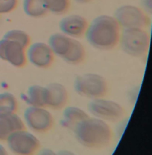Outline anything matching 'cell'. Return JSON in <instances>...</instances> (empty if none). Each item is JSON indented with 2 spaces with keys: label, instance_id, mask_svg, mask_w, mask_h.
Wrapping results in <instances>:
<instances>
[{
  "label": "cell",
  "instance_id": "obj_10",
  "mask_svg": "<svg viewBox=\"0 0 152 155\" xmlns=\"http://www.w3.org/2000/svg\"><path fill=\"white\" fill-rule=\"evenodd\" d=\"M27 59L34 66L40 68H48L52 65L54 54L49 45L37 42L31 44L26 52Z\"/></svg>",
  "mask_w": 152,
  "mask_h": 155
},
{
  "label": "cell",
  "instance_id": "obj_24",
  "mask_svg": "<svg viewBox=\"0 0 152 155\" xmlns=\"http://www.w3.org/2000/svg\"><path fill=\"white\" fill-rule=\"evenodd\" d=\"M142 4H143L144 7L147 9V10L151 12V0H142Z\"/></svg>",
  "mask_w": 152,
  "mask_h": 155
},
{
  "label": "cell",
  "instance_id": "obj_26",
  "mask_svg": "<svg viewBox=\"0 0 152 155\" xmlns=\"http://www.w3.org/2000/svg\"><path fill=\"white\" fill-rule=\"evenodd\" d=\"M0 155H8L6 148L0 143Z\"/></svg>",
  "mask_w": 152,
  "mask_h": 155
},
{
  "label": "cell",
  "instance_id": "obj_18",
  "mask_svg": "<svg viewBox=\"0 0 152 155\" xmlns=\"http://www.w3.org/2000/svg\"><path fill=\"white\" fill-rule=\"evenodd\" d=\"M23 8L28 16L33 18L42 17L48 12L45 0H24Z\"/></svg>",
  "mask_w": 152,
  "mask_h": 155
},
{
  "label": "cell",
  "instance_id": "obj_7",
  "mask_svg": "<svg viewBox=\"0 0 152 155\" xmlns=\"http://www.w3.org/2000/svg\"><path fill=\"white\" fill-rule=\"evenodd\" d=\"M23 120L25 127L37 133H46L54 125V117L45 107L28 106L24 111Z\"/></svg>",
  "mask_w": 152,
  "mask_h": 155
},
{
  "label": "cell",
  "instance_id": "obj_11",
  "mask_svg": "<svg viewBox=\"0 0 152 155\" xmlns=\"http://www.w3.org/2000/svg\"><path fill=\"white\" fill-rule=\"evenodd\" d=\"M68 101L66 88L59 82H51L44 87L45 107L52 110L64 108Z\"/></svg>",
  "mask_w": 152,
  "mask_h": 155
},
{
  "label": "cell",
  "instance_id": "obj_6",
  "mask_svg": "<svg viewBox=\"0 0 152 155\" xmlns=\"http://www.w3.org/2000/svg\"><path fill=\"white\" fill-rule=\"evenodd\" d=\"M87 110L92 116L106 122L119 121L125 113L123 107L119 103L104 97L90 100Z\"/></svg>",
  "mask_w": 152,
  "mask_h": 155
},
{
  "label": "cell",
  "instance_id": "obj_12",
  "mask_svg": "<svg viewBox=\"0 0 152 155\" xmlns=\"http://www.w3.org/2000/svg\"><path fill=\"white\" fill-rule=\"evenodd\" d=\"M89 24L87 20L78 15H71L63 18L59 23L62 33L71 38H80L86 34Z\"/></svg>",
  "mask_w": 152,
  "mask_h": 155
},
{
  "label": "cell",
  "instance_id": "obj_3",
  "mask_svg": "<svg viewBox=\"0 0 152 155\" xmlns=\"http://www.w3.org/2000/svg\"><path fill=\"white\" fill-rule=\"evenodd\" d=\"M73 85L77 94L90 100L105 97L108 91L106 79L95 73H86L77 76Z\"/></svg>",
  "mask_w": 152,
  "mask_h": 155
},
{
  "label": "cell",
  "instance_id": "obj_4",
  "mask_svg": "<svg viewBox=\"0 0 152 155\" xmlns=\"http://www.w3.org/2000/svg\"><path fill=\"white\" fill-rule=\"evenodd\" d=\"M122 50L127 54L139 58L148 51L150 38L143 28L124 29L121 33L119 41Z\"/></svg>",
  "mask_w": 152,
  "mask_h": 155
},
{
  "label": "cell",
  "instance_id": "obj_19",
  "mask_svg": "<svg viewBox=\"0 0 152 155\" xmlns=\"http://www.w3.org/2000/svg\"><path fill=\"white\" fill-rule=\"evenodd\" d=\"M86 58V50L83 44L74 39L73 46L69 54L63 60L71 65H78L82 63Z\"/></svg>",
  "mask_w": 152,
  "mask_h": 155
},
{
  "label": "cell",
  "instance_id": "obj_20",
  "mask_svg": "<svg viewBox=\"0 0 152 155\" xmlns=\"http://www.w3.org/2000/svg\"><path fill=\"white\" fill-rule=\"evenodd\" d=\"M48 11L55 15H62L68 12L70 0H45Z\"/></svg>",
  "mask_w": 152,
  "mask_h": 155
},
{
  "label": "cell",
  "instance_id": "obj_14",
  "mask_svg": "<svg viewBox=\"0 0 152 155\" xmlns=\"http://www.w3.org/2000/svg\"><path fill=\"white\" fill-rule=\"evenodd\" d=\"M24 128V122L16 113L0 116V141H5L13 133Z\"/></svg>",
  "mask_w": 152,
  "mask_h": 155
},
{
  "label": "cell",
  "instance_id": "obj_21",
  "mask_svg": "<svg viewBox=\"0 0 152 155\" xmlns=\"http://www.w3.org/2000/svg\"><path fill=\"white\" fill-rule=\"evenodd\" d=\"M3 38L16 41L21 44L26 48L30 44V36L24 31L20 30H11L4 35Z\"/></svg>",
  "mask_w": 152,
  "mask_h": 155
},
{
  "label": "cell",
  "instance_id": "obj_1",
  "mask_svg": "<svg viewBox=\"0 0 152 155\" xmlns=\"http://www.w3.org/2000/svg\"><path fill=\"white\" fill-rule=\"evenodd\" d=\"M76 140L81 145L92 149L107 146L113 138L112 128L106 122L89 116L73 128Z\"/></svg>",
  "mask_w": 152,
  "mask_h": 155
},
{
  "label": "cell",
  "instance_id": "obj_15",
  "mask_svg": "<svg viewBox=\"0 0 152 155\" xmlns=\"http://www.w3.org/2000/svg\"><path fill=\"white\" fill-rule=\"evenodd\" d=\"M88 116L87 113L82 108L76 106H68L64 108L61 124L64 127L74 128L77 124Z\"/></svg>",
  "mask_w": 152,
  "mask_h": 155
},
{
  "label": "cell",
  "instance_id": "obj_13",
  "mask_svg": "<svg viewBox=\"0 0 152 155\" xmlns=\"http://www.w3.org/2000/svg\"><path fill=\"white\" fill-rule=\"evenodd\" d=\"M74 39L62 33H56L49 37L48 45L54 54L63 59L70 52Z\"/></svg>",
  "mask_w": 152,
  "mask_h": 155
},
{
  "label": "cell",
  "instance_id": "obj_22",
  "mask_svg": "<svg viewBox=\"0 0 152 155\" xmlns=\"http://www.w3.org/2000/svg\"><path fill=\"white\" fill-rule=\"evenodd\" d=\"M17 0H0V14L13 11L17 5Z\"/></svg>",
  "mask_w": 152,
  "mask_h": 155
},
{
  "label": "cell",
  "instance_id": "obj_27",
  "mask_svg": "<svg viewBox=\"0 0 152 155\" xmlns=\"http://www.w3.org/2000/svg\"><path fill=\"white\" fill-rule=\"evenodd\" d=\"M76 1L78 2H81V3H84V2H87L91 0H75Z\"/></svg>",
  "mask_w": 152,
  "mask_h": 155
},
{
  "label": "cell",
  "instance_id": "obj_5",
  "mask_svg": "<svg viewBox=\"0 0 152 155\" xmlns=\"http://www.w3.org/2000/svg\"><path fill=\"white\" fill-rule=\"evenodd\" d=\"M5 142L8 149L15 155H35L40 147L37 137L25 128L13 133Z\"/></svg>",
  "mask_w": 152,
  "mask_h": 155
},
{
  "label": "cell",
  "instance_id": "obj_16",
  "mask_svg": "<svg viewBox=\"0 0 152 155\" xmlns=\"http://www.w3.org/2000/svg\"><path fill=\"white\" fill-rule=\"evenodd\" d=\"M21 98L28 106L45 107L44 87L37 84L30 85Z\"/></svg>",
  "mask_w": 152,
  "mask_h": 155
},
{
  "label": "cell",
  "instance_id": "obj_9",
  "mask_svg": "<svg viewBox=\"0 0 152 155\" xmlns=\"http://www.w3.org/2000/svg\"><path fill=\"white\" fill-rule=\"evenodd\" d=\"M0 59L14 67H23L27 61L26 48L16 41L2 38L0 40Z\"/></svg>",
  "mask_w": 152,
  "mask_h": 155
},
{
  "label": "cell",
  "instance_id": "obj_2",
  "mask_svg": "<svg viewBox=\"0 0 152 155\" xmlns=\"http://www.w3.org/2000/svg\"><path fill=\"white\" fill-rule=\"evenodd\" d=\"M120 26L114 17L101 15L89 25L86 32L87 42L100 50H110L119 43Z\"/></svg>",
  "mask_w": 152,
  "mask_h": 155
},
{
  "label": "cell",
  "instance_id": "obj_8",
  "mask_svg": "<svg viewBox=\"0 0 152 155\" xmlns=\"http://www.w3.org/2000/svg\"><path fill=\"white\" fill-rule=\"evenodd\" d=\"M115 19L120 27L127 28H144L150 23L147 14L134 5H122L115 13Z\"/></svg>",
  "mask_w": 152,
  "mask_h": 155
},
{
  "label": "cell",
  "instance_id": "obj_25",
  "mask_svg": "<svg viewBox=\"0 0 152 155\" xmlns=\"http://www.w3.org/2000/svg\"><path fill=\"white\" fill-rule=\"evenodd\" d=\"M58 155H77V154L70 150H62L58 153Z\"/></svg>",
  "mask_w": 152,
  "mask_h": 155
},
{
  "label": "cell",
  "instance_id": "obj_17",
  "mask_svg": "<svg viewBox=\"0 0 152 155\" xmlns=\"http://www.w3.org/2000/svg\"><path fill=\"white\" fill-rule=\"evenodd\" d=\"M17 108V100L13 94L7 91L0 93V116L16 113Z\"/></svg>",
  "mask_w": 152,
  "mask_h": 155
},
{
  "label": "cell",
  "instance_id": "obj_23",
  "mask_svg": "<svg viewBox=\"0 0 152 155\" xmlns=\"http://www.w3.org/2000/svg\"><path fill=\"white\" fill-rule=\"evenodd\" d=\"M35 155H58V153L55 152L54 150L50 148H44L39 150Z\"/></svg>",
  "mask_w": 152,
  "mask_h": 155
}]
</instances>
